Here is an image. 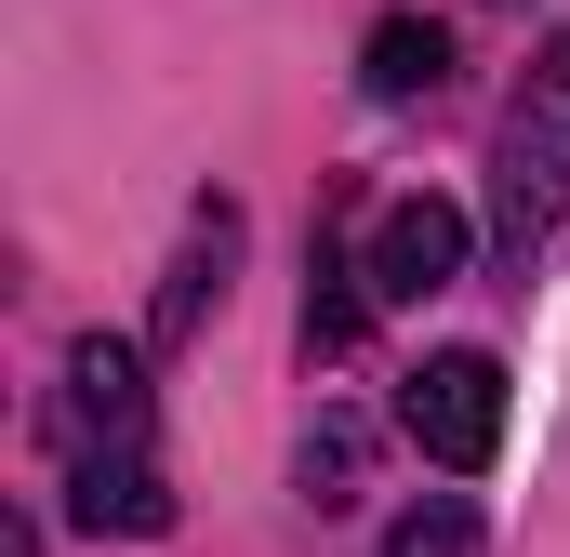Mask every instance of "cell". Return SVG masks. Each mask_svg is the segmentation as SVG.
I'll return each mask as SVG.
<instances>
[{
	"label": "cell",
	"mask_w": 570,
	"mask_h": 557,
	"mask_svg": "<svg viewBox=\"0 0 570 557\" xmlns=\"http://www.w3.org/2000/svg\"><path fill=\"white\" fill-rule=\"evenodd\" d=\"M53 465H67V518L80 531H173V478H159V399H146V359L120 332H80L67 345V385H53Z\"/></svg>",
	"instance_id": "6da1fadb"
},
{
	"label": "cell",
	"mask_w": 570,
	"mask_h": 557,
	"mask_svg": "<svg viewBox=\"0 0 570 557\" xmlns=\"http://www.w3.org/2000/svg\"><path fill=\"white\" fill-rule=\"evenodd\" d=\"M491 173H504V186H491L504 253L558 240V213H570V40L531 67V94H518V120H504V159H491Z\"/></svg>",
	"instance_id": "7a4b0ae2"
},
{
	"label": "cell",
	"mask_w": 570,
	"mask_h": 557,
	"mask_svg": "<svg viewBox=\"0 0 570 557\" xmlns=\"http://www.w3.org/2000/svg\"><path fill=\"white\" fill-rule=\"evenodd\" d=\"M399 424H412V451H425V465L478 478V465L504 451V359H491V345H438L425 372L399 385Z\"/></svg>",
	"instance_id": "3957f363"
},
{
	"label": "cell",
	"mask_w": 570,
	"mask_h": 557,
	"mask_svg": "<svg viewBox=\"0 0 570 557\" xmlns=\"http://www.w3.org/2000/svg\"><path fill=\"white\" fill-rule=\"evenodd\" d=\"M358 266H372V305H425V292L464 278V213H451V199H385Z\"/></svg>",
	"instance_id": "277c9868"
},
{
	"label": "cell",
	"mask_w": 570,
	"mask_h": 557,
	"mask_svg": "<svg viewBox=\"0 0 570 557\" xmlns=\"http://www.w3.org/2000/svg\"><path fill=\"white\" fill-rule=\"evenodd\" d=\"M438 67H451V40H438L425 13H385V27H372V53H358V80H372L385 107H412V94H438Z\"/></svg>",
	"instance_id": "5b68a950"
},
{
	"label": "cell",
	"mask_w": 570,
	"mask_h": 557,
	"mask_svg": "<svg viewBox=\"0 0 570 557\" xmlns=\"http://www.w3.org/2000/svg\"><path fill=\"white\" fill-rule=\"evenodd\" d=\"M358 319H372V266H345V253L318 240V253H305V345H318V359H345V345H358Z\"/></svg>",
	"instance_id": "8992f818"
},
{
	"label": "cell",
	"mask_w": 570,
	"mask_h": 557,
	"mask_svg": "<svg viewBox=\"0 0 570 557\" xmlns=\"http://www.w3.org/2000/svg\"><path fill=\"white\" fill-rule=\"evenodd\" d=\"M226 253H239V213L213 199V213H199V240H186V266H173V292H159V332H186L199 305H226Z\"/></svg>",
	"instance_id": "52a82bcc"
},
{
	"label": "cell",
	"mask_w": 570,
	"mask_h": 557,
	"mask_svg": "<svg viewBox=\"0 0 570 557\" xmlns=\"http://www.w3.org/2000/svg\"><path fill=\"white\" fill-rule=\"evenodd\" d=\"M385 557H478V505H451V491H438V505H412V518L385 531Z\"/></svg>",
	"instance_id": "ba28073f"
},
{
	"label": "cell",
	"mask_w": 570,
	"mask_h": 557,
	"mask_svg": "<svg viewBox=\"0 0 570 557\" xmlns=\"http://www.w3.org/2000/svg\"><path fill=\"white\" fill-rule=\"evenodd\" d=\"M345 478H358V438H305V505H345Z\"/></svg>",
	"instance_id": "9c48e42d"
}]
</instances>
